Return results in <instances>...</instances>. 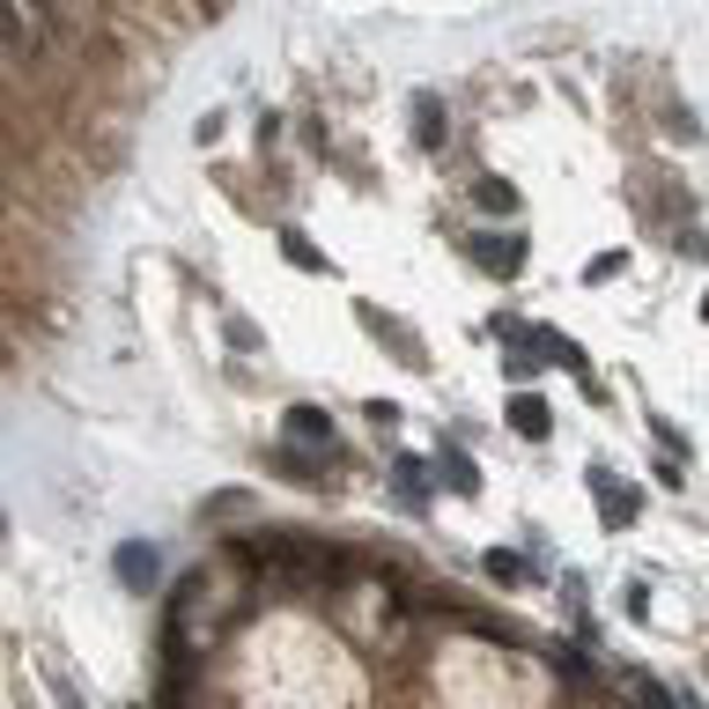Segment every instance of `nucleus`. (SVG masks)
I'll return each mask as SVG.
<instances>
[{"label":"nucleus","mask_w":709,"mask_h":709,"mask_svg":"<svg viewBox=\"0 0 709 709\" xmlns=\"http://www.w3.org/2000/svg\"><path fill=\"white\" fill-rule=\"evenodd\" d=\"M591 495H599V517H606V533H629V525H636V503H643V495L629 488V481H613L606 465H591Z\"/></svg>","instance_id":"obj_1"},{"label":"nucleus","mask_w":709,"mask_h":709,"mask_svg":"<svg viewBox=\"0 0 709 709\" xmlns=\"http://www.w3.org/2000/svg\"><path fill=\"white\" fill-rule=\"evenodd\" d=\"M465 259L481 273H495V281H511L525 267V237H465Z\"/></svg>","instance_id":"obj_2"},{"label":"nucleus","mask_w":709,"mask_h":709,"mask_svg":"<svg viewBox=\"0 0 709 709\" xmlns=\"http://www.w3.org/2000/svg\"><path fill=\"white\" fill-rule=\"evenodd\" d=\"M119 577L133 591H155V577H163V555L148 547V539H133V547H119Z\"/></svg>","instance_id":"obj_3"},{"label":"nucleus","mask_w":709,"mask_h":709,"mask_svg":"<svg viewBox=\"0 0 709 709\" xmlns=\"http://www.w3.org/2000/svg\"><path fill=\"white\" fill-rule=\"evenodd\" d=\"M503 415H511L517 437H533V443H547V429H555V421H547V399H539V391H517Z\"/></svg>","instance_id":"obj_4"},{"label":"nucleus","mask_w":709,"mask_h":709,"mask_svg":"<svg viewBox=\"0 0 709 709\" xmlns=\"http://www.w3.org/2000/svg\"><path fill=\"white\" fill-rule=\"evenodd\" d=\"M289 443H319V451H333V421H325V407H289Z\"/></svg>","instance_id":"obj_5"},{"label":"nucleus","mask_w":709,"mask_h":709,"mask_svg":"<svg viewBox=\"0 0 709 709\" xmlns=\"http://www.w3.org/2000/svg\"><path fill=\"white\" fill-rule=\"evenodd\" d=\"M407 119H415V141H421V148H443V104L429 97V89L407 104Z\"/></svg>","instance_id":"obj_6"},{"label":"nucleus","mask_w":709,"mask_h":709,"mask_svg":"<svg viewBox=\"0 0 709 709\" xmlns=\"http://www.w3.org/2000/svg\"><path fill=\"white\" fill-rule=\"evenodd\" d=\"M437 473H443V488H459V495L481 488V473H473V459H465L459 443H443V451H437Z\"/></svg>","instance_id":"obj_7"},{"label":"nucleus","mask_w":709,"mask_h":709,"mask_svg":"<svg viewBox=\"0 0 709 709\" xmlns=\"http://www.w3.org/2000/svg\"><path fill=\"white\" fill-rule=\"evenodd\" d=\"M473 207H488V215H517V185H511V178H481V185H473Z\"/></svg>","instance_id":"obj_8"},{"label":"nucleus","mask_w":709,"mask_h":709,"mask_svg":"<svg viewBox=\"0 0 709 709\" xmlns=\"http://www.w3.org/2000/svg\"><path fill=\"white\" fill-rule=\"evenodd\" d=\"M391 473H399V495H407V503L421 511V503H429V465H421V459H399Z\"/></svg>","instance_id":"obj_9"},{"label":"nucleus","mask_w":709,"mask_h":709,"mask_svg":"<svg viewBox=\"0 0 709 709\" xmlns=\"http://www.w3.org/2000/svg\"><path fill=\"white\" fill-rule=\"evenodd\" d=\"M281 259H289V267H303V273H325V251H319V245H303L296 229H281Z\"/></svg>","instance_id":"obj_10"},{"label":"nucleus","mask_w":709,"mask_h":709,"mask_svg":"<svg viewBox=\"0 0 709 709\" xmlns=\"http://www.w3.org/2000/svg\"><path fill=\"white\" fill-rule=\"evenodd\" d=\"M481 569H488L495 584H525V562H517L511 547H495V555H481Z\"/></svg>","instance_id":"obj_11"},{"label":"nucleus","mask_w":709,"mask_h":709,"mask_svg":"<svg viewBox=\"0 0 709 709\" xmlns=\"http://www.w3.org/2000/svg\"><path fill=\"white\" fill-rule=\"evenodd\" d=\"M636 702H643V709H673V695H665L651 673H636Z\"/></svg>","instance_id":"obj_12"},{"label":"nucleus","mask_w":709,"mask_h":709,"mask_svg":"<svg viewBox=\"0 0 709 709\" xmlns=\"http://www.w3.org/2000/svg\"><path fill=\"white\" fill-rule=\"evenodd\" d=\"M30 8H60V0H30Z\"/></svg>","instance_id":"obj_13"},{"label":"nucleus","mask_w":709,"mask_h":709,"mask_svg":"<svg viewBox=\"0 0 709 709\" xmlns=\"http://www.w3.org/2000/svg\"><path fill=\"white\" fill-rule=\"evenodd\" d=\"M702 319H709V296H702Z\"/></svg>","instance_id":"obj_14"}]
</instances>
